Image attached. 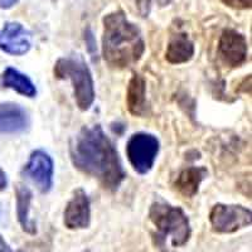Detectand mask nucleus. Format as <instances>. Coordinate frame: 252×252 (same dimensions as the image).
<instances>
[{"mask_svg": "<svg viewBox=\"0 0 252 252\" xmlns=\"http://www.w3.org/2000/svg\"><path fill=\"white\" fill-rule=\"evenodd\" d=\"M63 223L68 229H85L91 223V203L82 188L76 189L63 212Z\"/></svg>", "mask_w": 252, "mask_h": 252, "instance_id": "9", "label": "nucleus"}, {"mask_svg": "<svg viewBox=\"0 0 252 252\" xmlns=\"http://www.w3.org/2000/svg\"><path fill=\"white\" fill-rule=\"evenodd\" d=\"M85 40H86V44H87V47H89L90 53L94 55V53H96V51H97V48H96V40H94V34H92V32L90 31V29H87L86 31V34H85Z\"/></svg>", "mask_w": 252, "mask_h": 252, "instance_id": "18", "label": "nucleus"}, {"mask_svg": "<svg viewBox=\"0 0 252 252\" xmlns=\"http://www.w3.org/2000/svg\"><path fill=\"white\" fill-rule=\"evenodd\" d=\"M0 83L4 89L14 90L15 92L27 96V97H35V94H37V89L31 78L13 67H8L1 73Z\"/></svg>", "mask_w": 252, "mask_h": 252, "instance_id": "16", "label": "nucleus"}, {"mask_svg": "<svg viewBox=\"0 0 252 252\" xmlns=\"http://www.w3.org/2000/svg\"><path fill=\"white\" fill-rule=\"evenodd\" d=\"M160 143L155 135L149 132L134 134L127 141L126 154L135 172L139 174H148L154 166Z\"/></svg>", "mask_w": 252, "mask_h": 252, "instance_id": "5", "label": "nucleus"}, {"mask_svg": "<svg viewBox=\"0 0 252 252\" xmlns=\"http://www.w3.org/2000/svg\"><path fill=\"white\" fill-rule=\"evenodd\" d=\"M32 47L31 32L18 22H8L0 31V49L8 55L23 56Z\"/></svg>", "mask_w": 252, "mask_h": 252, "instance_id": "10", "label": "nucleus"}, {"mask_svg": "<svg viewBox=\"0 0 252 252\" xmlns=\"http://www.w3.org/2000/svg\"><path fill=\"white\" fill-rule=\"evenodd\" d=\"M149 218L157 228L154 236L158 246L166 249L168 245L177 249L187 244L192 235L188 216L181 207L164 201H157L149 209Z\"/></svg>", "mask_w": 252, "mask_h": 252, "instance_id": "3", "label": "nucleus"}, {"mask_svg": "<svg viewBox=\"0 0 252 252\" xmlns=\"http://www.w3.org/2000/svg\"><path fill=\"white\" fill-rule=\"evenodd\" d=\"M209 222L217 233H235L251 226L252 213L240 204L217 203L209 212Z\"/></svg>", "mask_w": 252, "mask_h": 252, "instance_id": "6", "label": "nucleus"}, {"mask_svg": "<svg viewBox=\"0 0 252 252\" xmlns=\"http://www.w3.org/2000/svg\"><path fill=\"white\" fill-rule=\"evenodd\" d=\"M102 55L114 68L134 66L143 57L145 42L138 27L131 23L123 10L103 17Z\"/></svg>", "mask_w": 252, "mask_h": 252, "instance_id": "2", "label": "nucleus"}, {"mask_svg": "<svg viewBox=\"0 0 252 252\" xmlns=\"http://www.w3.org/2000/svg\"><path fill=\"white\" fill-rule=\"evenodd\" d=\"M194 56V43L184 32L173 34L166 47L165 60L172 64H182L192 60Z\"/></svg>", "mask_w": 252, "mask_h": 252, "instance_id": "13", "label": "nucleus"}, {"mask_svg": "<svg viewBox=\"0 0 252 252\" xmlns=\"http://www.w3.org/2000/svg\"><path fill=\"white\" fill-rule=\"evenodd\" d=\"M53 75L58 80H69L78 109L87 111L94 101L92 73L82 57H62L55 63Z\"/></svg>", "mask_w": 252, "mask_h": 252, "instance_id": "4", "label": "nucleus"}, {"mask_svg": "<svg viewBox=\"0 0 252 252\" xmlns=\"http://www.w3.org/2000/svg\"><path fill=\"white\" fill-rule=\"evenodd\" d=\"M0 252H15L13 251L12 247L6 244L5 240H4V237L1 235H0Z\"/></svg>", "mask_w": 252, "mask_h": 252, "instance_id": "21", "label": "nucleus"}, {"mask_svg": "<svg viewBox=\"0 0 252 252\" xmlns=\"http://www.w3.org/2000/svg\"><path fill=\"white\" fill-rule=\"evenodd\" d=\"M15 197H17V217L20 227L24 232L29 235H35L37 224L31 218V203L33 199V193L24 184H17Z\"/></svg>", "mask_w": 252, "mask_h": 252, "instance_id": "15", "label": "nucleus"}, {"mask_svg": "<svg viewBox=\"0 0 252 252\" xmlns=\"http://www.w3.org/2000/svg\"><path fill=\"white\" fill-rule=\"evenodd\" d=\"M228 8L238 9V10H244V9H250L252 5V0H220Z\"/></svg>", "mask_w": 252, "mask_h": 252, "instance_id": "17", "label": "nucleus"}, {"mask_svg": "<svg viewBox=\"0 0 252 252\" xmlns=\"http://www.w3.org/2000/svg\"><path fill=\"white\" fill-rule=\"evenodd\" d=\"M217 53L224 66L229 68L242 66L247 61L249 53L246 38L235 29H224L218 40Z\"/></svg>", "mask_w": 252, "mask_h": 252, "instance_id": "7", "label": "nucleus"}, {"mask_svg": "<svg viewBox=\"0 0 252 252\" xmlns=\"http://www.w3.org/2000/svg\"><path fill=\"white\" fill-rule=\"evenodd\" d=\"M83 252H91V251H90V250H86V251H83Z\"/></svg>", "mask_w": 252, "mask_h": 252, "instance_id": "22", "label": "nucleus"}, {"mask_svg": "<svg viewBox=\"0 0 252 252\" xmlns=\"http://www.w3.org/2000/svg\"><path fill=\"white\" fill-rule=\"evenodd\" d=\"M73 165L115 192L126 178L119 153L100 125L85 126L69 146Z\"/></svg>", "mask_w": 252, "mask_h": 252, "instance_id": "1", "label": "nucleus"}, {"mask_svg": "<svg viewBox=\"0 0 252 252\" xmlns=\"http://www.w3.org/2000/svg\"><path fill=\"white\" fill-rule=\"evenodd\" d=\"M126 105L131 115L144 118L148 114V101H146V81L139 73H134L126 91Z\"/></svg>", "mask_w": 252, "mask_h": 252, "instance_id": "12", "label": "nucleus"}, {"mask_svg": "<svg viewBox=\"0 0 252 252\" xmlns=\"http://www.w3.org/2000/svg\"><path fill=\"white\" fill-rule=\"evenodd\" d=\"M23 174L33 184H35L42 193H48L53 187L55 165L48 153L43 150H34L29 157L28 163L24 165Z\"/></svg>", "mask_w": 252, "mask_h": 252, "instance_id": "8", "label": "nucleus"}, {"mask_svg": "<svg viewBox=\"0 0 252 252\" xmlns=\"http://www.w3.org/2000/svg\"><path fill=\"white\" fill-rule=\"evenodd\" d=\"M19 3V0H0V8L10 9Z\"/></svg>", "mask_w": 252, "mask_h": 252, "instance_id": "19", "label": "nucleus"}, {"mask_svg": "<svg viewBox=\"0 0 252 252\" xmlns=\"http://www.w3.org/2000/svg\"><path fill=\"white\" fill-rule=\"evenodd\" d=\"M29 126L31 118L24 107L14 102L0 103V134H20Z\"/></svg>", "mask_w": 252, "mask_h": 252, "instance_id": "11", "label": "nucleus"}, {"mask_svg": "<svg viewBox=\"0 0 252 252\" xmlns=\"http://www.w3.org/2000/svg\"><path fill=\"white\" fill-rule=\"evenodd\" d=\"M8 186V179H6V174L1 168H0V192L4 190Z\"/></svg>", "mask_w": 252, "mask_h": 252, "instance_id": "20", "label": "nucleus"}, {"mask_svg": "<svg viewBox=\"0 0 252 252\" xmlns=\"http://www.w3.org/2000/svg\"><path fill=\"white\" fill-rule=\"evenodd\" d=\"M208 175L204 166H189L182 170L174 182V188L186 198H193L199 190V186Z\"/></svg>", "mask_w": 252, "mask_h": 252, "instance_id": "14", "label": "nucleus"}]
</instances>
